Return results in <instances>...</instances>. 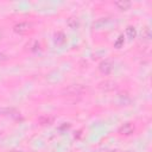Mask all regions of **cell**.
Segmentation results:
<instances>
[{
    "label": "cell",
    "mask_w": 152,
    "mask_h": 152,
    "mask_svg": "<svg viewBox=\"0 0 152 152\" xmlns=\"http://www.w3.org/2000/svg\"><path fill=\"white\" fill-rule=\"evenodd\" d=\"M1 37H2V32H1V30H0V39H1Z\"/></svg>",
    "instance_id": "12"
},
{
    "label": "cell",
    "mask_w": 152,
    "mask_h": 152,
    "mask_svg": "<svg viewBox=\"0 0 152 152\" xmlns=\"http://www.w3.org/2000/svg\"><path fill=\"white\" fill-rule=\"evenodd\" d=\"M115 6L119 7V10L124 11V10H128L131 7V2H128V1H116Z\"/></svg>",
    "instance_id": "4"
},
{
    "label": "cell",
    "mask_w": 152,
    "mask_h": 152,
    "mask_svg": "<svg viewBox=\"0 0 152 152\" xmlns=\"http://www.w3.org/2000/svg\"><path fill=\"white\" fill-rule=\"evenodd\" d=\"M68 26L71 27V28H76V27L78 26V21H77L75 18H70V19L68 20Z\"/></svg>",
    "instance_id": "6"
},
{
    "label": "cell",
    "mask_w": 152,
    "mask_h": 152,
    "mask_svg": "<svg viewBox=\"0 0 152 152\" xmlns=\"http://www.w3.org/2000/svg\"><path fill=\"white\" fill-rule=\"evenodd\" d=\"M126 32H127V34H128L129 38H134V37H135V28H134V27H132V26L127 27Z\"/></svg>",
    "instance_id": "7"
},
{
    "label": "cell",
    "mask_w": 152,
    "mask_h": 152,
    "mask_svg": "<svg viewBox=\"0 0 152 152\" xmlns=\"http://www.w3.org/2000/svg\"><path fill=\"white\" fill-rule=\"evenodd\" d=\"M56 36L59 37V38H56V42H57V43H63V42H64V34H63V33L59 32V33H57Z\"/></svg>",
    "instance_id": "8"
},
{
    "label": "cell",
    "mask_w": 152,
    "mask_h": 152,
    "mask_svg": "<svg viewBox=\"0 0 152 152\" xmlns=\"http://www.w3.org/2000/svg\"><path fill=\"white\" fill-rule=\"evenodd\" d=\"M133 131H134V127H133L132 124H125V125H122V126L120 127V129H119V132H120L121 134H125V135H128V134L133 133Z\"/></svg>",
    "instance_id": "3"
},
{
    "label": "cell",
    "mask_w": 152,
    "mask_h": 152,
    "mask_svg": "<svg viewBox=\"0 0 152 152\" xmlns=\"http://www.w3.org/2000/svg\"><path fill=\"white\" fill-rule=\"evenodd\" d=\"M31 27H32L31 23L23 21V23H19V24L14 25L13 30H14V32H17L19 34H25V33H28V31L31 30Z\"/></svg>",
    "instance_id": "1"
},
{
    "label": "cell",
    "mask_w": 152,
    "mask_h": 152,
    "mask_svg": "<svg viewBox=\"0 0 152 152\" xmlns=\"http://www.w3.org/2000/svg\"><path fill=\"white\" fill-rule=\"evenodd\" d=\"M6 59H7V57H6L4 53H1V52H0V62H2V61H6Z\"/></svg>",
    "instance_id": "10"
},
{
    "label": "cell",
    "mask_w": 152,
    "mask_h": 152,
    "mask_svg": "<svg viewBox=\"0 0 152 152\" xmlns=\"http://www.w3.org/2000/svg\"><path fill=\"white\" fill-rule=\"evenodd\" d=\"M53 121V118L52 116H40L39 118V124H42V125H49V124H51Z\"/></svg>",
    "instance_id": "5"
},
{
    "label": "cell",
    "mask_w": 152,
    "mask_h": 152,
    "mask_svg": "<svg viewBox=\"0 0 152 152\" xmlns=\"http://www.w3.org/2000/svg\"><path fill=\"white\" fill-rule=\"evenodd\" d=\"M99 69H100V71H101L102 74L109 75V74L113 71V64H112L109 61H103V62L100 63Z\"/></svg>",
    "instance_id": "2"
},
{
    "label": "cell",
    "mask_w": 152,
    "mask_h": 152,
    "mask_svg": "<svg viewBox=\"0 0 152 152\" xmlns=\"http://www.w3.org/2000/svg\"><path fill=\"white\" fill-rule=\"evenodd\" d=\"M10 152H23V151H19V150H13V151H10Z\"/></svg>",
    "instance_id": "11"
},
{
    "label": "cell",
    "mask_w": 152,
    "mask_h": 152,
    "mask_svg": "<svg viewBox=\"0 0 152 152\" xmlns=\"http://www.w3.org/2000/svg\"><path fill=\"white\" fill-rule=\"evenodd\" d=\"M122 40H124V39H122V36H121V37H119V40L115 43V46H118V48H119V46L122 44Z\"/></svg>",
    "instance_id": "9"
}]
</instances>
